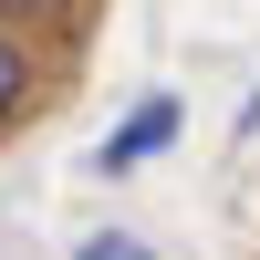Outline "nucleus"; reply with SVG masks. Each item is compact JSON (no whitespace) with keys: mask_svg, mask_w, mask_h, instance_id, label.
<instances>
[{"mask_svg":"<svg viewBox=\"0 0 260 260\" xmlns=\"http://www.w3.org/2000/svg\"><path fill=\"white\" fill-rule=\"evenodd\" d=\"M31 94H42V62H31V42H21L11 21H0V125H11Z\"/></svg>","mask_w":260,"mask_h":260,"instance_id":"f03ea898","label":"nucleus"},{"mask_svg":"<svg viewBox=\"0 0 260 260\" xmlns=\"http://www.w3.org/2000/svg\"><path fill=\"white\" fill-rule=\"evenodd\" d=\"M240 136H260V83H250V104H240Z\"/></svg>","mask_w":260,"mask_h":260,"instance_id":"39448f33","label":"nucleus"},{"mask_svg":"<svg viewBox=\"0 0 260 260\" xmlns=\"http://www.w3.org/2000/svg\"><path fill=\"white\" fill-rule=\"evenodd\" d=\"M167 146H177V94H146L136 115H125L115 136L94 146V167H104V177H125V167H146V156H167Z\"/></svg>","mask_w":260,"mask_h":260,"instance_id":"f257e3e1","label":"nucleus"},{"mask_svg":"<svg viewBox=\"0 0 260 260\" xmlns=\"http://www.w3.org/2000/svg\"><path fill=\"white\" fill-rule=\"evenodd\" d=\"M73 260H146V240H125V229H104V240H83Z\"/></svg>","mask_w":260,"mask_h":260,"instance_id":"20e7f679","label":"nucleus"},{"mask_svg":"<svg viewBox=\"0 0 260 260\" xmlns=\"http://www.w3.org/2000/svg\"><path fill=\"white\" fill-rule=\"evenodd\" d=\"M83 0H0V21H73Z\"/></svg>","mask_w":260,"mask_h":260,"instance_id":"7ed1b4c3","label":"nucleus"}]
</instances>
